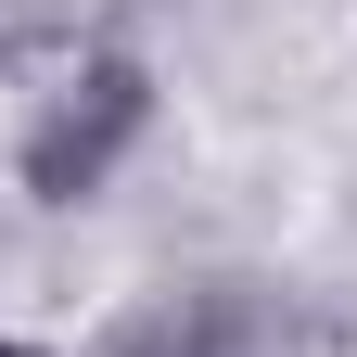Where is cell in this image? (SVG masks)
<instances>
[{"mask_svg":"<svg viewBox=\"0 0 357 357\" xmlns=\"http://www.w3.org/2000/svg\"><path fill=\"white\" fill-rule=\"evenodd\" d=\"M0 77H13V178L38 204L115 192V166L153 128V64L64 13V26H13L0 38Z\"/></svg>","mask_w":357,"mask_h":357,"instance_id":"1","label":"cell"},{"mask_svg":"<svg viewBox=\"0 0 357 357\" xmlns=\"http://www.w3.org/2000/svg\"><path fill=\"white\" fill-rule=\"evenodd\" d=\"M128 13H153V0H77V26H102V38H128Z\"/></svg>","mask_w":357,"mask_h":357,"instance_id":"3","label":"cell"},{"mask_svg":"<svg viewBox=\"0 0 357 357\" xmlns=\"http://www.w3.org/2000/svg\"><path fill=\"white\" fill-rule=\"evenodd\" d=\"M0 357H52V344H0Z\"/></svg>","mask_w":357,"mask_h":357,"instance_id":"4","label":"cell"},{"mask_svg":"<svg viewBox=\"0 0 357 357\" xmlns=\"http://www.w3.org/2000/svg\"><path fill=\"white\" fill-rule=\"evenodd\" d=\"M115 357H268V306L230 294V281H204V294H166L153 319H128Z\"/></svg>","mask_w":357,"mask_h":357,"instance_id":"2","label":"cell"}]
</instances>
